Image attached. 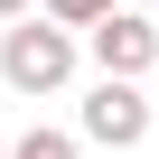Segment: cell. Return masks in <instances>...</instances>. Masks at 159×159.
<instances>
[{
	"mask_svg": "<svg viewBox=\"0 0 159 159\" xmlns=\"http://www.w3.org/2000/svg\"><path fill=\"white\" fill-rule=\"evenodd\" d=\"M84 140H103V150H140L150 140V103H140L131 75H103L84 94Z\"/></svg>",
	"mask_w": 159,
	"mask_h": 159,
	"instance_id": "obj_3",
	"label": "cell"
},
{
	"mask_svg": "<svg viewBox=\"0 0 159 159\" xmlns=\"http://www.w3.org/2000/svg\"><path fill=\"white\" fill-rule=\"evenodd\" d=\"M0 75H10V94H56L66 75H75V28L19 10V28L0 38Z\"/></svg>",
	"mask_w": 159,
	"mask_h": 159,
	"instance_id": "obj_1",
	"label": "cell"
},
{
	"mask_svg": "<svg viewBox=\"0 0 159 159\" xmlns=\"http://www.w3.org/2000/svg\"><path fill=\"white\" fill-rule=\"evenodd\" d=\"M19 10H38V0H0V19H19Z\"/></svg>",
	"mask_w": 159,
	"mask_h": 159,
	"instance_id": "obj_6",
	"label": "cell"
},
{
	"mask_svg": "<svg viewBox=\"0 0 159 159\" xmlns=\"http://www.w3.org/2000/svg\"><path fill=\"white\" fill-rule=\"evenodd\" d=\"M103 10H112V0H47V19H56V28H94Z\"/></svg>",
	"mask_w": 159,
	"mask_h": 159,
	"instance_id": "obj_4",
	"label": "cell"
},
{
	"mask_svg": "<svg viewBox=\"0 0 159 159\" xmlns=\"http://www.w3.org/2000/svg\"><path fill=\"white\" fill-rule=\"evenodd\" d=\"M10 159H75V140H66V131H28Z\"/></svg>",
	"mask_w": 159,
	"mask_h": 159,
	"instance_id": "obj_5",
	"label": "cell"
},
{
	"mask_svg": "<svg viewBox=\"0 0 159 159\" xmlns=\"http://www.w3.org/2000/svg\"><path fill=\"white\" fill-rule=\"evenodd\" d=\"M84 47H94L103 75H150V66H159V19H140V10H122V0H112V10L84 28Z\"/></svg>",
	"mask_w": 159,
	"mask_h": 159,
	"instance_id": "obj_2",
	"label": "cell"
}]
</instances>
